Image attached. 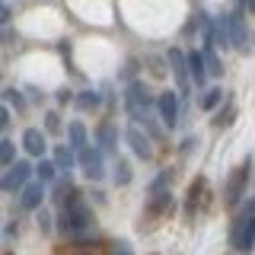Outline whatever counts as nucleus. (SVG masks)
Returning a JSON list of instances; mask_svg holds the SVG:
<instances>
[{"mask_svg": "<svg viewBox=\"0 0 255 255\" xmlns=\"http://www.w3.org/2000/svg\"><path fill=\"white\" fill-rule=\"evenodd\" d=\"M6 16H10V13H6V6H3V3H0V22H3V19H6Z\"/></svg>", "mask_w": 255, "mask_h": 255, "instance_id": "30", "label": "nucleus"}, {"mask_svg": "<svg viewBox=\"0 0 255 255\" xmlns=\"http://www.w3.org/2000/svg\"><path fill=\"white\" fill-rule=\"evenodd\" d=\"M67 134H70V147H86V125H80V122H70L67 125Z\"/></svg>", "mask_w": 255, "mask_h": 255, "instance_id": "20", "label": "nucleus"}, {"mask_svg": "<svg viewBox=\"0 0 255 255\" xmlns=\"http://www.w3.org/2000/svg\"><path fill=\"white\" fill-rule=\"evenodd\" d=\"M169 182H172V169H163V172H159V175H156L153 182H150L147 195H150V198H153V195H163V191L169 188Z\"/></svg>", "mask_w": 255, "mask_h": 255, "instance_id": "19", "label": "nucleus"}, {"mask_svg": "<svg viewBox=\"0 0 255 255\" xmlns=\"http://www.w3.org/2000/svg\"><path fill=\"white\" fill-rule=\"evenodd\" d=\"M38 223H42V230L48 233V227H51V217H48V214H38Z\"/></svg>", "mask_w": 255, "mask_h": 255, "instance_id": "28", "label": "nucleus"}, {"mask_svg": "<svg viewBox=\"0 0 255 255\" xmlns=\"http://www.w3.org/2000/svg\"><path fill=\"white\" fill-rule=\"evenodd\" d=\"M77 163L83 166V172L90 175L93 182L102 179V153H99V147H90V143H86V147H80L77 150Z\"/></svg>", "mask_w": 255, "mask_h": 255, "instance_id": "6", "label": "nucleus"}, {"mask_svg": "<svg viewBox=\"0 0 255 255\" xmlns=\"http://www.w3.org/2000/svg\"><path fill=\"white\" fill-rule=\"evenodd\" d=\"M166 58H169V67H172L175 80H179V86L185 90V86H188V64H185V54H182L179 48H169V51H166Z\"/></svg>", "mask_w": 255, "mask_h": 255, "instance_id": "11", "label": "nucleus"}, {"mask_svg": "<svg viewBox=\"0 0 255 255\" xmlns=\"http://www.w3.org/2000/svg\"><path fill=\"white\" fill-rule=\"evenodd\" d=\"M35 175H38V185H42V182H54V175H58V166H54L51 159H42V163L35 166Z\"/></svg>", "mask_w": 255, "mask_h": 255, "instance_id": "21", "label": "nucleus"}, {"mask_svg": "<svg viewBox=\"0 0 255 255\" xmlns=\"http://www.w3.org/2000/svg\"><path fill=\"white\" fill-rule=\"evenodd\" d=\"M58 227L64 236H86L93 230V211L86 207L83 195L74 188L61 204V217H58Z\"/></svg>", "mask_w": 255, "mask_h": 255, "instance_id": "1", "label": "nucleus"}, {"mask_svg": "<svg viewBox=\"0 0 255 255\" xmlns=\"http://www.w3.org/2000/svg\"><path fill=\"white\" fill-rule=\"evenodd\" d=\"M83 255H86V252H83Z\"/></svg>", "mask_w": 255, "mask_h": 255, "instance_id": "32", "label": "nucleus"}, {"mask_svg": "<svg viewBox=\"0 0 255 255\" xmlns=\"http://www.w3.org/2000/svg\"><path fill=\"white\" fill-rule=\"evenodd\" d=\"M230 246L236 252L255 249V201H249V207L233 220V227H230Z\"/></svg>", "mask_w": 255, "mask_h": 255, "instance_id": "2", "label": "nucleus"}, {"mask_svg": "<svg viewBox=\"0 0 255 255\" xmlns=\"http://www.w3.org/2000/svg\"><path fill=\"white\" fill-rule=\"evenodd\" d=\"M54 166H61V169H74V150L67 147V143H61V147H54Z\"/></svg>", "mask_w": 255, "mask_h": 255, "instance_id": "18", "label": "nucleus"}, {"mask_svg": "<svg viewBox=\"0 0 255 255\" xmlns=\"http://www.w3.org/2000/svg\"><path fill=\"white\" fill-rule=\"evenodd\" d=\"M58 125H61V118L54 115V112H48V115H45V128H51V131H58Z\"/></svg>", "mask_w": 255, "mask_h": 255, "instance_id": "26", "label": "nucleus"}, {"mask_svg": "<svg viewBox=\"0 0 255 255\" xmlns=\"http://www.w3.org/2000/svg\"><path fill=\"white\" fill-rule=\"evenodd\" d=\"M249 169H252V159L246 156L243 163L230 172V182H227V207H239V201H243V191H246V185H249Z\"/></svg>", "mask_w": 255, "mask_h": 255, "instance_id": "5", "label": "nucleus"}, {"mask_svg": "<svg viewBox=\"0 0 255 255\" xmlns=\"http://www.w3.org/2000/svg\"><path fill=\"white\" fill-rule=\"evenodd\" d=\"M243 6H246L249 13H255V0H243Z\"/></svg>", "mask_w": 255, "mask_h": 255, "instance_id": "29", "label": "nucleus"}, {"mask_svg": "<svg viewBox=\"0 0 255 255\" xmlns=\"http://www.w3.org/2000/svg\"><path fill=\"white\" fill-rule=\"evenodd\" d=\"M188 83H198V86H204V80H207V70H204V61H201V51H191L188 58Z\"/></svg>", "mask_w": 255, "mask_h": 255, "instance_id": "13", "label": "nucleus"}, {"mask_svg": "<svg viewBox=\"0 0 255 255\" xmlns=\"http://www.w3.org/2000/svg\"><path fill=\"white\" fill-rule=\"evenodd\" d=\"M77 109L80 112H96V109H99V96L90 93V90H86V93H77Z\"/></svg>", "mask_w": 255, "mask_h": 255, "instance_id": "22", "label": "nucleus"}, {"mask_svg": "<svg viewBox=\"0 0 255 255\" xmlns=\"http://www.w3.org/2000/svg\"><path fill=\"white\" fill-rule=\"evenodd\" d=\"M220 99H223L220 86H207V90H201V96H198V109H201V112H214L220 106Z\"/></svg>", "mask_w": 255, "mask_h": 255, "instance_id": "16", "label": "nucleus"}, {"mask_svg": "<svg viewBox=\"0 0 255 255\" xmlns=\"http://www.w3.org/2000/svg\"><path fill=\"white\" fill-rule=\"evenodd\" d=\"M22 147H26L29 156H42V153H45V137H42V131L29 128V131L22 134Z\"/></svg>", "mask_w": 255, "mask_h": 255, "instance_id": "15", "label": "nucleus"}, {"mask_svg": "<svg viewBox=\"0 0 255 255\" xmlns=\"http://www.w3.org/2000/svg\"><path fill=\"white\" fill-rule=\"evenodd\" d=\"M70 191H74V185H70L67 179H61L58 185H54V191H51V204H64V198H67Z\"/></svg>", "mask_w": 255, "mask_h": 255, "instance_id": "24", "label": "nucleus"}, {"mask_svg": "<svg viewBox=\"0 0 255 255\" xmlns=\"http://www.w3.org/2000/svg\"><path fill=\"white\" fill-rule=\"evenodd\" d=\"M125 106H128V115L137 118V122H147L150 125V109H153V96L147 93V86L131 80L125 90Z\"/></svg>", "mask_w": 255, "mask_h": 255, "instance_id": "4", "label": "nucleus"}, {"mask_svg": "<svg viewBox=\"0 0 255 255\" xmlns=\"http://www.w3.org/2000/svg\"><path fill=\"white\" fill-rule=\"evenodd\" d=\"M96 143H99V153L102 156L112 153V150H115V143H118V131L112 125H102L99 131H96Z\"/></svg>", "mask_w": 255, "mask_h": 255, "instance_id": "14", "label": "nucleus"}, {"mask_svg": "<svg viewBox=\"0 0 255 255\" xmlns=\"http://www.w3.org/2000/svg\"><path fill=\"white\" fill-rule=\"evenodd\" d=\"M125 140H128V147H131V153L137 156V159H150V156H153V143L143 137L137 128H128V131H125Z\"/></svg>", "mask_w": 255, "mask_h": 255, "instance_id": "9", "label": "nucleus"}, {"mask_svg": "<svg viewBox=\"0 0 255 255\" xmlns=\"http://www.w3.org/2000/svg\"><path fill=\"white\" fill-rule=\"evenodd\" d=\"M112 255H134V252H131V249H115Z\"/></svg>", "mask_w": 255, "mask_h": 255, "instance_id": "31", "label": "nucleus"}, {"mask_svg": "<svg viewBox=\"0 0 255 255\" xmlns=\"http://www.w3.org/2000/svg\"><path fill=\"white\" fill-rule=\"evenodd\" d=\"M6 125H10V112H6L3 106H0V131H3Z\"/></svg>", "mask_w": 255, "mask_h": 255, "instance_id": "27", "label": "nucleus"}, {"mask_svg": "<svg viewBox=\"0 0 255 255\" xmlns=\"http://www.w3.org/2000/svg\"><path fill=\"white\" fill-rule=\"evenodd\" d=\"M201 195H207V182H204V175H198V179L191 182L188 195H185V214H188V217L201 207Z\"/></svg>", "mask_w": 255, "mask_h": 255, "instance_id": "12", "label": "nucleus"}, {"mask_svg": "<svg viewBox=\"0 0 255 255\" xmlns=\"http://www.w3.org/2000/svg\"><path fill=\"white\" fill-rule=\"evenodd\" d=\"M201 61H204L207 77H220V74H223V67H220L217 54H214V45H204V48H201Z\"/></svg>", "mask_w": 255, "mask_h": 255, "instance_id": "17", "label": "nucleus"}, {"mask_svg": "<svg viewBox=\"0 0 255 255\" xmlns=\"http://www.w3.org/2000/svg\"><path fill=\"white\" fill-rule=\"evenodd\" d=\"M42 198H45V191L38 182H26V185L19 188V207L22 211H35L38 204H42Z\"/></svg>", "mask_w": 255, "mask_h": 255, "instance_id": "10", "label": "nucleus"}, {"mask_svg": "<svg viewBox=\"0 0 255 255\" xmlns=\"http://www.w3.org/2000/svg\"><path fill=\"white\" fill-rule=\"evenodd\" d=\"M29 175H32V166L26 163V159H19V163L10 166L6 175H0V188H3V191H19L22 185H26Z\"/></svg>", "mask_w": 255, "mask_h": 255, "instance_id": "8", "label": "nucleus"}, {"mask_svg": "<svg viewBox=\"0 0 255 255\" xmlns=\"http://www.w3.org/2000/svg\"><path fill=\"white\" fill-rule=\"evenodd\" d=\"M16 159V147L10 140H0V166H13Z\"/></svg>", "mask_w": 255, "mask_h": 255, "instance_id": "25", "label": "nucleus"}, {"mask_svg": "<svg viewBox=\"0 0 255 255\" xmlns=\"http://www.w3.org/2000/svg\"><path fill=\"white\" fill-rule=\"evenodd\" d=\"M156 109H159V118H163L166 128H175V125H179V93H172V90L159 93Z\"/></svg>", "mask_w": 255, "mask_h": 255, "instance_id": "7", "label": "nucleus"}, {"mask_svg": "<svg viewBox=\"0 0 255 255\" xmlns=\"http://www.w3.org/2000/svg\"><path fill=\"white\" fill-rule=\"evenodd\" d=\"M131 166H128V159H118L115 163V185H128L131 182Z\"/></svg>", "mask_w": 255, "mask_h": 255, "instance_id": "23", "label": "nucleus"}, {"mask_svg": "<svg viewBox=\"0 0 255 255\" xmlns=\"http://www.w3.org/2000/svg\"><path fill=\"white\" fill-rule=\"evenodd\" d=\"M217 29H220V35H217L220 45H233V48H246V45H249V29H246V19H243L239 10L223 13L220 22H217Z\"/></svg>", "mask_w": 255, "mask_h": 255, "instance_id": "3", "label": "nucleus"}]
</instances>
